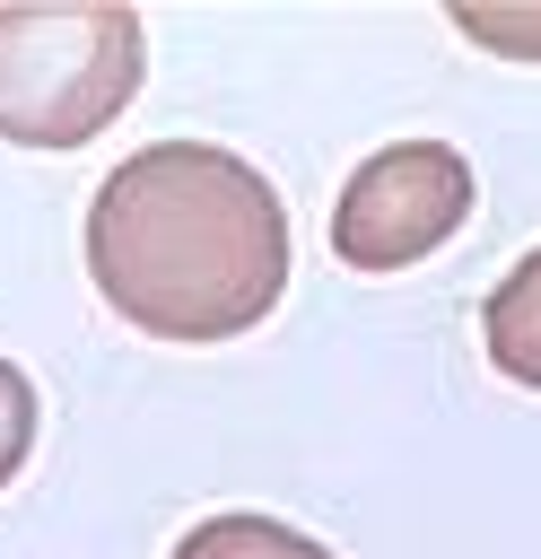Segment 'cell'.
I'll list each match as a JSON object with an SVG mask.
<instances>
[{
	"label": "cell",
	"instance_id": "8992f818",
	"mask_svg": "<svg viewBox=\"0 0 541 559\" xmlns=\"http://www.w3.org/2000/svg\"><path fill=\"white\" fill-rule=\"evenodd\" d=\"M35 384H26V367L17 358H0V489L26 472V454H35Z\"/></svg>",
	"mask_w": 541,
	"mask_h": 559
},
{
	"label": "cell",
	"instance_id": "6da1fadb",
	"mask_svg": "<svg viewBox=\"0 0 541 559\" xmlns=\"http://www.w3.org/2000/svg\"><path fill=\"white\" fill-rule=\"evenodd\" d=\"M288 210L218 140H148L87 201V280L148 341H236L288 297Z\"/></svg>",
	"mask_w": 541,
	"mask_h": 559
},
{
	"label": "cell",
	"instance_id": "52a82bcc",
	"mask_svg": "<svg viewBox=\"0 0 541 559\" xmlns=\"http://www.w3.org/2000/svg\"><path fill=\"white\" fill-rule=\"evenodd\" d=\"M454 26L489 52H515V61H541V9H454Z\"/></svg>",
	"mask_w": 541,
	"mask_h": 559
},
{
	"label": "cell",
	"instance_id": "7a4b0ae2",
	"mask_svg": "<svg viewBox=\"0 0 541 559\" xmlns=\"http://www.w3.org/2000/svg\"><path fill=\"white\" fill-rule=\"evenodd\" d=\"M140 70H148V26L122 0L0 9V140L79 148L140 96Z\"/></svg>",
	"mask_w": 541,
	"mask_h": 559
},
{
	"label": "cell",
	"instance_id": "277c9868",
	"mask_svg": "<svg viewBox=\"0 0 541 559\" xmlns=\"http://www.w3.org/2000/svg\"><path fill=\"white\" fill-rule=\"evenodd\" d=\"M480 332H489L497 376H515V384H532V393H541V245H532V253L489 288Z\"/></svg>",
	"mask_w": 541,
	"mask_h": 559
},
{
	"label": "cell",
	"instance_id": "3957f363",
	"mask_svg": "<svg viewBox=\"0 0 541 559\" xmlns=\"http://www.w3.org/2000/svg\"><path fill=\"white\" fill-rule=\"evenodd\" d=\"M462 218H471V166H462V148H445V140H393V148H375L340 183V201H332V253L349 271H366V280L375 271H410L436 245H454Z\"/></svg>",
	"mask_w": 541,
	"mask_h": 559
},
{
	"label": "cell",
	"instance_id": "5b68a950",
	"mask_svg": "<svg viewBox=\"0 0 541 559\" xmlns=\"http://www.w3.org/2000/svg\"><path fill=\"white\" fill-rule=\"evenodd\" d=\"M175 559H332V550L279 515H209L175 542Z\"/></svg>",
	"mask_w": 541,
	"mask_h": 559
}]
</instances>
